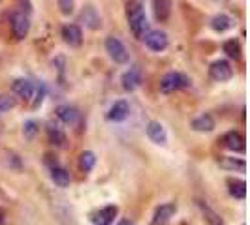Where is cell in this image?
Wrapping results in <instances>:
<instances>
[{
    "mask_svg": "<svg viewBox=\"0 0 250 225\" xmlns=\"http://www.w3.org/2000/svg\"><path fill=\"white\" fill-rule=\"evenodd\" d=\"M126 17H128V26L132 30V34L143 39V36L149 32V19H147V13L145 8L141 4V0H130L126 4Z\"/></svg>",
    "mask_w": 250,
    "mask_h": 225,
    "instance_id": "cell-1",
    "label": "cell"
},
{
    "mask_svg": "<svg viewBox=\"0 0 250 225\" xmlns=\"http://www.w3.org/2000/svg\"><path fill=\"white\" fill-rule=\"evenodd\" d=\"M190 87H192V81L183 72H167V74H164L162 79H160V85H158L162 94H169V92H175V90H185V88Z\"/></svg>",
    "mask_w": 250,
    "mask_h": 225,
    "instance_id": "cell-2",
    "label": "cell"
},
{
    "mask_svg": "<svg viewBox=\"0 0 250 225\" xmlns=\"http://www.w3.org/2000/svg\"><path fill=\"white\" fill-rule=\"evenodd\" d=\"M105 51H107L109 58H111L115 64L130 62V53H128V49L125 47V43H123L119 38H115V36L107 38V39H105Z\"/></svg>",
    "mask_w": 250,
    "mask_h": 225,
    "instance_id": "cell-3",
    "label": "cell"
},
{
    "mask_svg": "<svg viewBox=\"0 0 250 225\" xmlns=\"http://www.w3.org/2000/svg\"><path fill=\"white\" fill-rule=\"evenodd\" d=\"M10 23H12V25H10L12 26V34L17 41H21V39H25V38L28 36V32H30V19H28V13H25V12L12 13Z\"/></svg>",
    "mask_w": 250,
    "mask_h": 225,
    "instance_id": "cell-4",
    "label": "cell"
},
{
    "mask_svg": "<svg viewBox=\"0 0 250 225\" xmlns=\"http://www.w3.org/2000/svg\"><path fill=\"white\" fill-rule=\"evenodd\" d=\"M150 51H154V53H162V51L167 49V45H169V38L167 34L164 32V30H149L143 39H141Z\"/></svg>",
    "mask_w": 250,
    "mask_h": 225,
    "instance_id": "cell-5",
    "label": "cell"
},
{
    "mask_svg": "<svg viewBox=\"0 0 250 225\" xmlns=\"http://www.w3.org/2000/svg\"><path fill=\"white\" fill-rule=\"evenodd\" d=\"M209 75L216 83H228L233 77V68L228 60H214L209 68Z\"/></svg>",
    "mask_w": 250,
    "mask_h": 225,
    "instance_id": "cell-6",
    "label": "cell"
},
{
    "mask_svg": "<svg viewBox=\"0 0 250 225\" xmlns=\"http://www.w3.org/2000/svg\"><path fill=\"white\" fill-rule=\"evenodd\" d=\"M175 212H177L175 203H164L160 206H156V210L152 214V220H150V225H167L169 220L175 216Z\"/></svg>",
    "mask_w": 250,
    "mask_h": 225,
    "instance_id": "cell-7",
    "label": "cell"
},
{
    "mask_svg": "<svg viewBox=\"0 0 250 225\" xmlns=\"http://www.w3.org/2000/svg\"><path fill=\"white\" fill-rule=\"evenodd\" d=\"M141 70H139V66H132V68H128L125 74L121 75V85L125 88L126 92H134L136 88H139L141 85Z\"/></svg>",
    "mask_w": 250,
    "mask_h": 225,
    "instance_id": "cell-8",
    "label": "cell"
},
{
    "mask_svg": "<svg viewBox=\"0 0 250 225\" xmlns=\"http://www.w3.org/2000/svg\"><path fill=\"white\" fill-rule=\"evenodd\" d=\"M247 141H245V135L241 133V131H228L224 137H222V145H224V149L231 150V152H239V154H243L245 150H247V145H245Z\"/></svg>",
    "mask_w": 250,
    "mask_h": 225,
    "instance_id": "cell-9",
    "label": "cell"
},
{
    "mask_svg": "<svg viewBox=\"0 0 250 225\" xmlns=\"http://www.w3.org/2000/svg\"><path fill=\"white\" fill-rule=\"evenodd\" d=\"M13 94L23 101H30L34 98V83L30 79H15L12 85Z\"/></svg>",
    "mask_w": 250,
    "mask_h": 225,
    "instance_id": "cell-10",
    "label": "cell"
},
{
    "mask_svg": "<svg viewBox=\"0 0 250 225\" xmlns=\"http://www.w3.org/2000/svg\"><path fill=\"white\" fill-rule=\"evenodd\" d=\"M128 116H130V103L126 100L115 101L107 111V120L109 122H125Z\"/></svg>",
    "mask_w": 250,
    "mask_h": 225,
    "instance_id": "cell-11",
    "label": "cell"
},
{
    "mask_svg": "<svg viewBox=\"0 0 250 225\" xmlns=\"http://www.w3.org/2000/svg\"><path fill=\"white\" fill-rule=\"evenodd\" d=\"M55 114H57V118H59L62 124H68V126L77 124V120H79V111L75 109L74 105H70V103L57 105V109H55Z\"/></svg>",
    "mask_w": 250,
    "mask_h": 225,
    "instance_id": "cell-12",
    "label": "cell"
},
{
    "mask_svg": "<svg viewBox=\"0 0 250 225\" xmlns=\"http://www.w3.org/2000/svg\"><path fill=\"white\" fill-rule=\"evenodd\" d=\"M79 21L87 26L88 30H98L102 26V19L94 6H85L79 13Z\"/></svg>",
    "mask_w": 250,
    "mask_h": 225,
    "instance_id": "cell-13",
    "label": "cell"
},
{
    "mask_svg": "<svg viewBox=\"0 0 250 225\" xmlns=\"http://www.w3.org/2000/svg\"><path fill=\"white\" fill-rule=\"evenodd\" d=\"M145 131H147V137L152 141V143H156V145H166L167 143V133H166V128H164L158 120H150L147 128H145Z\"/></svg>",
    "mask_w": 250,
    "mask_h": 225,
    "instance_id": "cell-14",
    "label": "cell"
},
{
    "mask_svg": "<svg viewBox=\"0 0 250 225\" xmlns=\"http://www.w3.org/2000/svg\"><path fill=\"white\" fill-rule=\"evenodd\" d=\"M119 214V208L117 205H109V206H104L102 210L92 216V224L94 225H113L115 218Z\"/></svg>",
    "mask_w": 250,
    "mask_h": 225,
    "instance_id": "cell-15",
    "label": "cell"
},
{
    "mask_svg": "<svg viewBox=\"0 0 250 225\" xmlns=\"http://www.w3.org/2000/svg\"><path fill=\"white\" fill-rule=\"evenodd\" d=\"M61 34H62V39L70 47H79L83 43V32L77 25H64Z\"/></svg>",
    "mask_w": 250,
    "mask_h": 225,
    "instance_id": "cell-16",
    "label": "cell"
},
{
    "mask_svg": "<svg viewBox=\"0 0 250 225\" xmlns=\"http://www.w3.org/2000/svg\"><path fill=\"white\" fill-rule=\"evenodd\" d=\"M218 165L224 171H235V173H247V163L243 158H231V156H220Z\"/></svg>",
    "mask_w": 250,
    "mask_h": 225,
    "instance_id": "cell-17",
    "label": "cell"
},
{
    "mask_svg": "<svg viewBox=\"0 0 250 225\" xmlns=\"http://www.w3.org/2000/svg\"><path fill=\"white\" fill-rule=\"evenodd\" d=\"M192 130L198 133H211L214 130V118L209 112H203L192 120Z\"/></svg>",
    "mask_w": 250,
    "mask_h": 225,
    "instance_id": "cell-18",
    "label": "cell"
},
{
    "mask_svg": "<svg viewBox=\"0 0 250 225\" xmlns=\"http://www.w3.org/2000/svg\"><path fill=\"white\" fill-rule=\"evenodd\" d=\"M235 26V21H233V17H229V15H226V13H218V15H214L213 19H211V28H213L214 32H226V30H231Z\"/></svg>",
    "mask_w": 250,
    "mask_h": 225,
    "instance_id": "cell-19",
    "label": "cell"
},
{
    "mask_svg": "<svg viewBox=\"0 0 250 225\" xmlns=\"http://www.w3.org/2000/svg\"><path fill=\"white\" fill-rule=\"evenodd\" d=\"M152 10H154V17L166 23L171 15V0H152Z\"/></svg>",
    "mask_w": 250,
    "mask_h": 225,
    "instance_id": "cell-20",
    "label": "cell"
},
{
    "mask_svg": "<svg viewBox=\"0 0 250 225\" xmlns=\"http://www.w3.org/2000/svg\"><path fill=\"white\" fill-rule=\"evenodd\" d=\"M45 133H47L49 143L55 145V147H62L64 143H66V135H64L62 128H59V124H55V122H49V124H47Z\"/></svg>",
    "mask_w": 250,
    "mask_h": 225,
    "instance_id": "cell-21",
    "label": "cell"
},
{
    "mask_svg": "<svg viewBox=\"0 0 250 225\" xmlns=\"http://www.w3.org/2000/svg\"><path fill=\"white\" fill-rule=\"evenodd\" d=\"M51 180L55 182V186L68 188L72 178H70V173H68L64 167H61V165H53V167H51Z\"/></svg>",
    "mask_w": 250,
    "mask_h": 225,
    "instance_id": "cell-22",
    "label": "cell"
},
{
    "mask_svg": "<svg viewBox=\"0 0 250 225\" xmlns=\"http://www.w3.org/2000/svg\"><path fill=\"white\" fill-rule=\"evenodd\" d=\"M198 206H200L201 214H203V218H205V222L209 225H224V222H222V218H220V214L216 212V210H213L205 201L198 199Z\"/></svg>",
    "mask_w": 250,
    "mask_h": 225,
    "instance_id": "cell-23",
    "label": "cell"
},
{
    "mask_svg": "<svg viewBox=\"0 0 250 225\" xmlns=\"http://www.w3.org/2000/svg\"><path fill=\"white\" fill-rule=\"evenodd\" d=\"M228 191L231 197L235 199H245L247 197V182L245 180H239V178H228Z\"/></svg>",
    "mask_w": 250,
    "mask_h": 225,
    "instance_id": "cell-24",
    "label": "cell"
},
{
    "mask_svg": "<svg viewBox=\"0 0 250 225\" xmlns=\"http://www.w3.org/2000/svg\"><path fill=\"white\" fill-rule=\"evenodd\" d=\"M94 165H96V156L92 150H85L79 154V171L81 173H85V175L90 173L94 169Z\"/></svg>",
    "mask_w": 250,
    "mask_h": 225,
    "instance_id": "cell-25",
    "label": "cell"
},
{
    "mask_svg": "<svg viewBox=\"0 0 250 225\" xmlns=\"http://www.w3.org/2000/svg\"><path fill=\"white\" fill-rule=\"evenodd\" d=\"M222 49H224V53L229 56V58H233V60H239L241 58V43H239L237 39H228V41H224V45H222Z\"/></svg>",
    "mask_w": 250,
    "mask_h": 225,
    "instance_id": "cell-26",
    "label": "cell"
},
{
    "mask_svg": "<svg viewBox=\"0 0 250 225\" xmlns=\"http://www.w3.org/2000/svg\"><path fill=\"white\" fill-rule=\"evenodd\" d=\"M15 105H17V100L13 98L12 94H0V114L2 112H8Z\"/></svg>",
    "mask_w": 250,
    "mask_h": 225,
    "instance_id": "cell-27",
    "label": "cell"
},
{
    "mask_svg": "<svg viewBox=\"0 0 250 225\" xmlns=\"http://www.w3.org/2000/svg\"><path fill=\"white\" fill-rule=\"evenodd\" d=\"M38 133V124L36 120H26L25 126H23V135H25V139H34Z\"/></svg>",
    "mask_w": 250,
    "mask_h": 225,
    "instance_id": "cell-28",
    "label": "cell"
},
{
    "mask_svg": "<svg viewBox=\"0 0 250 225\" xmlns=\"http://www.w3.org/2000/svg\"><path fill=\"white\" fill-rule=\"evenodd\" d=\"M34 94H36V100H34V103H32V107H34V109H38V107L42 105L43 98H45V94H47V88H45V85H43V83H40L38 87H34Z\"/></svg>",
    "mask_w": 250,
    "mask_h": 225,
    "instance_id": "cell-29",
    "label": "cell"
},
{
    "mask_svg": "<svg viewBox=\"0 0 250 225\" xmlns=\"http://www.w3.org/2000/svg\"><path fill=\"white\" fill-rule=\"evenodd\" d=\"M59 10L62 15H72L74 13V0H57Z\"/></svg>",
    "mask_w": 250,
    "mask_h": 225,
    "instance_id": "cell-30",
    "label": "cell"
},
{
    "mask_svg": "<svg viewBox=\"0 0 250 225\" xmlns=\"http://www.w3.org/2000/svg\"><path fill=\"white\" fill-rule=\"evenodd\" d=\"M117 225H136V224H134V222H132L130 218H121V220H119V224H117Z\"/></svg>",
    "mask_w": 250,
    "mask_h": 225,
    "instance_id": "cell-31",
    "label": "cell"
},
{
    "mask_svg": "<svg viewBox=\"0 0 250 225\" xmlns=\"http://www.w3.org/2000/svg\"><path fill=\"white\" fill-rule=\"evenodd\" d=\"M4 224V212H2V210H0V225Z\"/></svg>",
    "mask_w": 250,
    "mask_h": 225,
    "instance_id": "cell-32",
    "label": "cell"
},
{
    "mask_svg": "<svg viewBox=\"0 0 250 225\" xmlns=\"http://www.w3.org/2000/svg\"><path fill=\"white\" fill-rule=\"evenodd\" d=\"M0 62H2V60H0Z\"/></svg>",
    "mask_w": 250,
    "mask_h": 225,
    "instance_id": "cell-33",
    "label": "cell"
},
{
    "mask_svg": "<svg viewBox=\"0 0 250 225\" xmlns=\"http://www.w3.org/2000/svg\"><path fill=\"white\" fill-rule=\"evenodd\" d=\"M0 2H2V0H0Z\"/></svg>",
    "mask_w": 250,
    "mask_h": 225,
    "instance_id": "cell-34",
    "label": "cell"
},
{
    "mask_svg": "<svg viewBox=\"0 0 250 225\" xmlns=\"http://www.w3.org/2000/svg\"><path fill=\"white\" fill-rule=\"evenodd\" d=\"M243 225H245V224H243Z\"/></svg>",
    "mask_w": 250,
    "mask_h": 225,
    "instance_id": "cell-35",
    "label": "cell"
}]
</instances>
